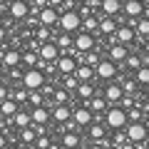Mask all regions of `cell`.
<instances>
[{"instance_id": "cell-1", "label": "cell", "mask_w": 149, "mask_h": 149, "mask_svg": "<svg viewBox=\"0 0 149 149\" xmlns=\"http://www.w3.org/2000/svg\"><path fill=\"white\" fill-rule=\"evenodd\" d=\"M104 124L109 129H124L129 124V119H127V109H122L119 104H112L109 109H107V114H104Z\"/></svg>"}, {"instance_id": "cell-2", "label": "cell", "mask_w": 149, "mask_h": 149, "mask_svg": "<svg viewBox=\"0 0 149 149\" xmlns=\"http://www.w3.org/2000/svg\"><path fill=\"white\" fill-rule=\"evenodd\" d=\"M57 27L62 32H77L82 30V17L77 10H62L60 13V20H57Z\"/></svg>"}, {"instance_id": "cell-3", "label": "cell", "mask_w": 149, "mask_h": 149, "mask_svg": "<svg viewBox=\"0 0 149 149\" xmlns=\"http://www.w3.org/2000/svg\"><path fill=\"white\" fill-rule=\"evenodd\" d=\"M45 82H47V74L40 67H27L22 72V87H27V90H40Z\"/></svg>"}, {"instance_id": "cell-4", "label": "cell", "mask_w": 149, "mask_h": 149, "mask_svg": "<svg viewBox=\"0 0 149 149\" xmlns=\"http://www.w3.org/2000/svg\"><path fill=\"white\" fill-rule=\"evenodd\" d=\"M124 132H127V139L132 144H139V142H144V139L149 137V129H147L144 122H129L127 127H124Z\"/></svg>"}, {"instance_id": "cell-5", "label": "cell", "mask_w": 149, "mask_h": 149, "mask_svg": "<svg viewBox=\"0 0 149 149\" xmlns=\"http://www.w3.org/2000/svg\"><path fill=\"white\" fill-rule=\"evenodd\" d=\"M95 35L92 32H87V30H77V37H74V42H72V47L77 50V52H90V50H95Z\"/></svg>"}, {"instance_id": "cell-6", "label": "cell", "mask_w": 149, "mask_h": 149, "mask_svg": "<svg viewBox=\"0 0 149 149\" xmlns=\"http://www.w3.org/2000/svg\"><path fill=\"white\" fill-rule=\"evenodd\" d=\"M95 74L100 80H114L117 77V65L112 62V60H100L95 65Z\"/></svg>"}, {"instance_id": "cell-7", "label": "cell", "mask_w": 149, "mask_h": 149, "mask_svg": "<svg viewBox=\"0 0 149 149\" xmlns=\"http://www.w3.org/2000/svg\"><path fill=\"white\" fill-rule=\"evenodd\" d=\"M55 67H57V74H72L77 70V60L70 52H62L57 60H55Z\"/></svg>"}, {"instance_id": "cell-8", "label": "cell", "mask_w": 149, "mask_h": 149, "mask_svg": "<svg viewBox=\"0 0 149 149\" xmlns=\"http://www.w3.org/2000/svg\"><path fill=\"white\" fill-rule=\"evenodd\" d=\"M37 55H40V60H45V62H55V60L60 57V47L52 40H47V42H42L37 47Z\"/></svg>"}, {"instance_id": "cell-9", "label": "cell", "mask_w": 149, "mask_h": 149, "mask_svg": "<svg viewBox=\"0 0 149 149\" xmlns=\"http://www.w3.org/2000/svg\"><path fill=\"white\" fill-rule=\"evenodd\" d=\"M30 15V3L27 0H10V17L13 20H25Z\"/></svg>"}, {"instance_id": "cell-10", "label": "cell", "mask_w": 149, "mask_h": 149, "mask_svg": "<svg viewBox=\"0 0 149 149\" xmlns=\"http://www.w3.org/2000/svg\"><path fill=\"white\" fill-rule=\"evenodd\" d=\"M92 119H95V117H92V109H90V107H77V109L72 112V122L77 124V127H90Z\"/></svg>"}, {"instance_id": "cell-11", "label": "cell", "mask_w": 149, "mask_h": 149, "mask_svg": "<svg viewBox=\"0 0 149 149\" xmlns=\"http://www.w3.org/2000/svg\"><path fill=\"white\" fill-rule=\"evenodd\" d=\"M122 10L127 17H142L144 15V3L142 0H122Z\"/></svg>"}, {"instance_id": "cell-12", "label": "cell", "mask_w": 149, "mask_h": 149, "mask_svg": "<svg viewBox=\"0 0 149 149\" xmlns=\"http://www.w3.org/2000/svg\"><path fill=\"white\" fill-rule=\"evenodd\" d=\"M57 20H60V13L55 10V8H42V10H40V15H37V22H40V25H47V27H55L57 25Z\"/></svg>"}, {"instance_id": "cell-13", "label": "cell", "mask_w": 149, "mask_h": 149, "mask_svg": "<svg viewBox=\"0 0 149 149\" xmlns=\"http://www.w3.org/2000/svg\"><path fill=\"white\" fill-rule=\"evenodd\" d=\"M112 40L119 45H129L134 40V30L129 25H117V30H114V35H112Z\"/></svg>"}, {"instance_id": "cell-14", "label": "cell", "mask_w": 149, "mask_h": 149, "mask_svg": "<svg viewBox=\"0 0 149 149\" xmlns=\"http://www.w3.org/2000/svg\"><path fill=\"white\" fill-rule=\"evenodd\" d=\"M0 60H3V67H5V70L17 67L20 60H22V52H20V50H15V47H10V50H5V52L0 55Z\"/></svg>"}, {"instance_id": "cell-15", "label": "cell", "mask_w": 149, "mask_h": 149, "mask_svg": "<svg viewBox=\"0 0 149 149\" xmlns=\"http://www.w3.org/2000/svg\"><path fill=\"white\" fill-rule=\"evenodd\" d=\"M114 30H117V20L112 15H102L100 17V27H97V35L109 37V35H114Z\"/></svg>"}, {"instance_id": "cell-16", "label": "cell", "mask_w": 149, "mask_h": 149, "mask_svg": "<svg viewBox=\"0 0 149 149\" xmlns=\"http://www.w3.org/2000/svg\"><path fill=\"white\" fill-rule=\"evenodd\" d=\"M124 97V90H122V85L119 82H112V85H107V90H104V100L109 102V104H119V100Z\"/></svg>"}, {"instance_id": "cell-17", "label": "cell", "mask_w": 149, "mask_h": 149, "mask_svg": "<svg viewBox=\"0 0 149 149\" xmlns=\"http://www.w3.org/2000/svg\"><path fill=\"white\" fill-rule=\"evenodd\" d=\"M50 117H52L57 124H65L67 119H72V109H70L67 104H55V109L50 112Z\"/></svg>"}, {"instance_id": "cell-18", "label": "cell", "mask_w": 149, "mask_h": 149, "mask_svg": "<svg viewBox=\"0 0 149 149\" xmlns=\"http://www.w3.org/2000/svg\"><path fill=\"white\" fill-rule=\"evenodd\" d=\"M30 119H32V124H47L52 117H50V109H47V107H42V104H40V107H32Z\"/></svg>"}, {"instance_id": "cell-19", "label": "cell", "mask_w": 149, "mask_h": 149, "mask_svg": "<svg viewBox=\"0 0 149 149\" xmlns=\"http://www.w3.org/2000/svg\"><path fill=\"white\" fill-rule=\"evenodd\" d=\"M127 45H119V42H114V45H109V60H112V62H114V65H122L124 62V60H127Z\"/></svg>"}, {"instance_id": "cell-20", "label": "cell", "mask_w": 149, "mask_h": 149, "mask_svg": "<svg viewBox=\"0 0 149 149\" xmlns=\"http://www.w3.org/2000/svg\"><path fill=\"white\" fill-rule=\"evenodd\" d=\"M87 134H90L92 142H102V139L107 137V129H104V124H102L100 119H95V122L87 127Z\"/></svg>"}, {"instance_id": "cell-21", "label": "cell", "mask_w": 149, "mask_h": 149, "mask_svg": "<svg viewBox=\"0 0 149 149\" xmlns=\"http://www.w3.org/2000/svg\"><path fill=\"white\" fill-rule=\"evenodd\" d=\"M100 8H102V15H117L122 10V0H100Z\"/></svg>"}, {"instance_id": "cell-22", "label": "cell", "mask_w": 149, "mask_h": 149, "mask_svg": "<svg viewBox=\"0 0 149 149\" xmlns=\"http://www.w3.org/2000/svg\"><path fill=\"white\" fill-rule=\"evenodd\" d=\"M52 42H55V45L60 47V55H62V52H67V50L72 47L74 37H72V32H60V35H57V37L52 40Z\"/></svg>"}, {"instance_id": "cell-23", "label": "cell", "mask_w": 149, "mask_h": 149, "mask_svg": "<svg viewBox=\"0 0 149 149\" xmlns=\"http://www.w3.org/2000/svg\"><path fill=\"white\" fill-rule=\"evenodd\" d=\"M60 142H62L65 149H77L82 139H80V134H77V132H72V129H70V132H65L62 137H60Z\"/></svg>"}, {"instance_id": "cell-24", "label": "cell", "mask_w": 149, "mask_h": 149, "mask_svg": "<svg viewBox=\"0 0 149 149\" xmlns=\"http://www.w3.org/2000/svg\"><path fill=\"white\" fill-rule=\"evenodd\" d=\"M10 119H13V124H15L17 129H25V127H30V124H32V119H30V112H22V109H17Z\"/></svg>"}, {"instance_id": "cell-25", "label": "cell", "mask_w": 149, "mask_h": 149, "mask_svg": "<svg viewBox=\"0 0 149 149\" xmlns=\"http://www.w3.org/2000/svg\"><path fill=\"white\" fill-rule=\"evenodd\" d=\"M17 107H20V104H17L13 97L3 100V102H0V117H13V114L17 112Z\"/></svg>"}, {"instance_id": "cell-26", "label": "cell", "mask_w": 149, "mask_h": 149, "mask_svg": "<svg viewBox=\"0 0 149 149\" xmlns=\"http://www.w3.org/2000/svg\"><path fill=\"white\" fill-rule=\"evenodd\" d=\"M74 77H77L80 82H92V77H95V67H90V65H77Z\"/></svg>"}, {"instance_id": "cell-27", "label": "cell", "mask_w": 149, "mask_h": 149, "mask_svg": "<svg viewBox=\"0 0 149 149\" xmlns=\"http://www.w3.org/2000/svg\"><path fill=\"white\" fill-rule=\"evenodd\" d=\"M74 95L80 97V100H92V97H95V87H92V82H80L77 90H74Z\"/></svg>"}, {"instance_id": "cell-28", "label": "cell", "mask_w": 149, "mask_h": 149, "mask_svg": "<svg viewBox=\"0 0 149 149\" xmlns=\"http://www.w3.org/2000/svg\"><path fill=\"white\" fill-rule=\"evenodd\" d=\"M20 65H25V67H37V65H40V55H37V50H27V52H22Z\"/></svg>"}, {"instance_id": "cell-29", "label": "cell", "mask_w": 149, "mask_h": 149, "mask_svg": "<svg viewBox=\"0 0 149 149\" xmlns=\"http://www.w3.org/2000/svg\"><path fill=\"white\" fill-rule=\"evenodd\" d=\"M134 35H142V37H149V17H147V15L137 17V22H134Z\"/></svg>"}, {"instance_id": "cell-30", "label": "cell", "mask_w": 149, "mask_h": 149, "mask_svg": "<svg viewBox=\"0 0 149 149\" xmlns=\"http://www.w3.org/2000/svg\"><path fill=\"white\" fill-rule=\"evenodd\" d=\"M134 80H137L139 87H149V67L147 65H142V67L134 72Z\"/></svg>"}, {"instance_id": "cell-31", "label": "cell", "mask_w": 149, "mask_h": 149, "mask_svg": "<svg viewBox=\"0 0 149 149\" xmlns=\"http://www.w3.org/2000/svg\"><path fill=\"white\" fill-rule=\"evenodd\" d=\"M97 27H100V17H97V15H87V17H82V30H87V32H97Z\"/></svg>"}, {"instance_id": "cell-32", "label": "cell", "mask_w": 149, "mask_h": 149, "mask_svg": "<svg viewBox=\"0 0 149 149\" xmlns=\"http://www.w3.org/2000/svg\"><path fill=\"white\" fill-rule=\"evenodd\" d=\"M87 107H90L92 112H97V114H100V112L107 109V100H104V97H92V100H87Z\"/></svg>"}, {"instance_id": "cell-33", "label": "cell", "mask_w": 149, "mask_h": 149, "mask_svg": "<svg viewBox=\"0 0 149 149\" xmlns=\"http://www.w3.org/2000/svg\"><path fill=\"white\" fill-rule=\"evenodd\" d=\"M17 132H20V142L22 144H30V142H35V139H37L35 127H25V129H17Z\"/></svg>"}, {"instance_id": "cell-34", "label": "cell", "mask_w": 149, "mask_h": 149, "mask_svg": "<svg viewBox=\"0 0 149 149\" xmlns=\"http://www.w3.org/2000/svg\"><path fill=\"white\" fill-rule=\"evenodd\" d=\"M77 85H80V80L74 77V72L72 74H62V87L67 92H74V90H77Z\"/></svg>"}, {"instance_id": "cell-35", "label": "cell", "mask_w": 149, "mask_h": 149, "mask_svg": "<svg viewBox=\"0 0 149 149\" xmlns=\"http://www.w3.org/2000/svg\"><path fill=\"white\" fill-rule=\"evenodd\" d=\"M67 97H70V92L65 90V87H55V92H52L55 104H67Z\"/></svg>"}, {"instance_id": "cell-36", "label": "cell", "mask_w": 149, "mask_h": 149, "mask_svg": "<svg viewBox=\"0 0 149 149\" xmlns=\"http://www.w3.org/2000/svg\"><path fill=\"white\" fill-rule=\"evenodd\" d=\"M122 65L127 70H134V72H137V70L142 67V57H139V55H127V60H124Z\"/></svg>"}, {"instance_id": "cell-37", "label": "cell", "mask_w": 149, "mask_h": 149, "mask_svg": "<svg viewBox=\"0 0 149 149\" xmlns=\"http://www.w3.org/2000/svg\"><path fill=\"white\" fill-rule=\"evenodd\" d=\"M27 95H30V90H27V87H17V90L13 92V95H8V97H13V100L20 104V102H27Z\"/></svg>"}, {"instance_id": "cell-38", "label": "cell", "mask_w": 149, "mask_h": 149, "mask_svg": "<svg viewBox=\"0 0 149 149\" xmlns=\"http://www.w3.org/2000/svg\"><path fill=\"white\" fill-rule=\"evenodd\" d=\"M35 144H37V149H52V139H50L47 134H37Z\"/></svg>"}, {"instance_id": "cell-39", "label": "cell", "mask_w": 149, "mask_h": 149, "mask_svg": "<svg viewBox=\"0 0 149 149\" xmlns=\"http://www.w3.org/2000/svg\"><path fill=\"white\" fill-rule=\"evenodd\" d=\"M27 102H32V107H40V104H42V90H30Z\"/></svg>"}, {"instance_id": "cell-40", "label": "cell", "mask_w": 149, "mask_h": 149, "mask_svg": "<svg viewBox=\"0 0 149 149\" xmlns=\"http://www.w3.org/2000/svg\"><path fill=\"white\" fill-rule=\"evenodd\" d=\"M97 62H100V55H97L95 50H90V52H85V62H82V65H90V67H95Z\"/></svg>"}, {"instance_id": "cell-41", "label": "cell", "mask_w": 149, "mask_h": 149, "mask_svg": "<svg viewBox=\"0 0 149 149\" xmlns=\"http://www.w3.org/2000/svg\"><path fill=\"white\" fill-rule=\"evenodd\" d=\"M62 3H65V0H47V5H50V8H55L57 13H60V8H62Z\"/></svg>"}, {"instance_id": "cell-42", "label": "cell", "mask_w": 149, "mask_h": 149, "mask_svg": "<svg viewBox=\"0 0 149 149\" xmlns=\"http://www.w3.org/2000/svg\"><path fill=\"white\" fill-rule=\"evenodd\" d=\"M5 144H8V139H5V134L0 132V149H5Z\"/></svg>"}, {"instance_id": "cell-43", "label": "cell", "mask_w": 149, "mask_h": 149, "mask_svg": "<svg viewBox=\"0 0 149 149\" xmlns=\"http://www.w3.org/2000/svg\"><path fill=\"white\" fill-rule=\"evenodd\" d=\"M90 149H104V144H100V142H95V144H92Z\"/></svg>"}, {"instance_id": "cell-44", "label": "cell", "mask_w": 149, "mask_h": 149, "mask_svg": "<svg viewBox=\"0 0 149 149\" xmlns=\"http://www.w3.org/2000/svg\"><path fill=\"white\" fill-rule=\"evenodd\" d=\"M3 40H5V27L0 25V42H3Z\"/></svg>"}, {"instance_id": "cell-45", "label": "cell", "mask_w": 149, "mask_h": 149, "mask_svg": "<svg viewBox=\"0 0 149 149\" xmlns=\"http://www.w3.org/2000/svg\"><path fill=\"white\" fill-rule=\"evenodd\" d=\"M144 50H147V57H149V37L144 40Z\"/></svg>"}, {"instance_id": "cell-46", "label": "cell", "mask_w": 149, "mask_h": 149, "mask_svg": "<svg viewBox=\"0 0 149 149\" xmlns=\"http://www.w3.org/2000/svg\"><path fill=\"white\" fill-rule=\"evenodd\" d=\"M144 149H149V137H147V139H144Z\"/></svg>"}, {"instance_id": "cell-47", "label": "cell", "mask_w": 149, "mask_h": 149, "mask_svg": "<svg viewBox=\"0 0 149 149\" xmlns=\"http://www.w3.org/2000/svg\"><path fill=\"white\" fill-rule=\"evenodd\" d=\"M5 149H17V147H13V144H5Z\"/></svg>"}, {"instance_id": "cell-48", "label": "cell", "mask_w": 149, "mask_h": 149, "mask_svg": "<svg viewBox=\"0 0 149 149\" xmlns=\"http://www.w3.org/2000/svg\"><path fill=\"white\" fill-rule=\"evenodd\" d=\"M142 3H144V8H149V0H142Z\"/></svg>"}, {"instance_id": "cell-49", "label": "cell", "mask_w": 149, "mask_h": 149, "mask_svg": "<svg viewBox=\"0 0 149 149\" xmlns=\"http://www.w3.org/2000/svg\"><path fill=\"white\" fill-rule=\"evenodd\" d=\"M5 3H10V0H0V5H5Z\"/></svg>"}, {"instance_id": "cell-50", "label": "cell", "mask_w": 149, "mask_h": 149, "mask_svg": "<svg viewBox=\"0 0 149 149\" xmlns=\"http://www.w3.org/2000/svg\"><path fill=\"white\" fill-rule=\"evenodd\" d=\"M3 70H5V67H3V60H0V72H3Z\"/></svg>"}, {"instance_id": "cell-51", "label": "cell", "mask_w": 149, "mask_h": 149, "mask_svg": "<svg viewBox=\"0 0 149 149\" xmlns=\"http://www.w3.org/2000/svg\"><path fill=\"white\" fill-rule=\"evenodd\" d=\"M147 102H149V90H147Z\"/></svg>"}, {"instance_id": "cell-52", "label": "cell", "mask_w": 149, "mask_h": 149, "mask_svg": "<svg viewBox=\"0 0 149 149\" xmlns=\"http://www.w3.org/2000/svg\"><path fill=\"white\" fill-rule=\"evenodd\" d=\"M27 3H30V0H27Z\"/></svg>"}]
</instances>
